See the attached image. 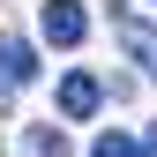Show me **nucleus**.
I'll use <instances>...</instances> for the list:
<instances>
[{"mask_svg":"<svg viewBox=\"0 0 157 157\" xmlns=\"http://www.w3.org/2000/svg\"><path fill=\"white\" fill-rule=\"evenodd\" d=\"M30 75H37L30 37H0V82H30Z\"/></svg>","mask_w":157,"mask_h":157,"instance_id":"20e7f679","label":"nucleus"},{"mask_svg":"<svg viewBox=\"0 0 157 157\" xmlns=\"http://www.w3.org/2000/svg\"><path fill=\"white\" fill-rule=\"evenodd\" d=\"M135 150H142V157H157V127H150V135H142V142H135Z\"/></svg>","mask_w":157,"mask_h":157,"instance_id":"0eeeda50","label":"nucleus"},{"mask_svg":"<svg viewBox=\"0 0 157 157\" xmlns=\"http://www.w3.org/2000/svg\"><path fill=\"white\" fill-rule=\"evenodd\" d=\"M37 30H45V45H82L90 15L75 8V0H45V15H37Z\"/></svg>","mask_w":157,"mask_h":157,"instance_id":"f03ea898","label":"nucleus"},{"mask_svg":"<svg viewBox=\"0 0 157 157\" xmlns=\"http://www.w3.org/2000/svg\"><path fill=\"white\" fill-rule=\"evenodd\" d=\"M97 97H105V90H97V75L75 67L67 82H60V112H67V120H90V112H97Z\"/></svg>","mask_w":157,"mask_h":157,"instance_id":"7ed1b4c3","label":"nucleus"},{"mask_svg":"<svg viewBox=\"0 0 157 157\" xmlns=\"http://www.w3.org/2000/svg\"><path fill=\"white\" fill-rule=\"evenodd\" d=\"M23 150H30V157H75L60 127H30V135H23Z\"/></svg>","mask_w":157,"mask_h":157,"instance_id":"39448f33","label":"nucleus"},{"mask_svg":"<svg viewBox=\"0 0 157 157\" xmlns=\"http://www.w3.org/2000/svg\"><path fill=\"white\" fill-rule=\"evenodd\" d=\"M90 157H142V150H135V135H120V127H105V135L90 142Z\"/></svg>","mask_w":157,"mask_h":157,"instance_id":"423d86ee","label":"nucleus"},{"mask_svg":"<svg viewBox=\"0 0 157 157\" xmlns=\"http://www.w3.org/2000/svg\"><path fill=\"white\" fill-rule=\"evenodd\" d=\"M112 30H120V45H127V60L142 67L150 82H157V23H142V15H127V8H120V15H112Z\"/></svg>","mask_w":157,"mask_h":157,"instance_id":"f257e3e1","label":"nucleus"}]
</instances>
